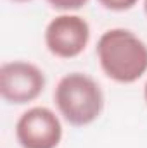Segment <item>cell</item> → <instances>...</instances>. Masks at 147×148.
Segmentation results:
<instances>
[{"mask_svg":"<svg viewBox=\"0 0 147 148\" xmlns=\"http://www.w3.org/2000/svg\"><path fill=\"white\" fill-rule=\"evenodd\" d=\"M97 57L104 74L116 83H135L147 71V45L130 29L106 31L97 41Z\"/></svg>","mask_w":147,"mask_h":148,"instance_id":"obj_1","label":"cell"},{"mask_svg":"<svg viewBox=\"0 0 147 148\" xmlns=\"http://www.w3.org/2000/svg\"><path fill=\"white\" fill-rule=\"evenodd\" d=\"M61 115L74 127L92 124L104 109V95L94 77L83 73H69L59 79L54 91Z\"/></svg>","mask_w":147,"mask_h":148,"instance_id":"obj_2","label":"cell"},{"mask_svg":"<svg viewBox=\"0 0 147 148\" xmlns=\"http://www.w3.org/2000/svg\"><path fill=\"white\" fill-rule=\"evenodd\" d=\"M45 88V74L24 60L5 62L0 67V95L7 103L24 105L37 100Z\"/></svg>","mask_w":147,"mask_h":148,"instance_id":"obj_3","label":"cell"},{"mask_svg":"<svg viewBox=\"0 0 147 148\" xmlns=\"http://www.w3.org/2000/svg\"><path fill=\"white\" fill-rule=\"evenodd\" d=\"M90 26L74 14H62L54 17L45 29V45L49 52L59 59L78 57L88 45Z\"/></svg>","mask_w":147,"mask_h":148,"instance_id":"obj_4","label":"cell"},{"mask_svg":"<svg viewBox=\"0 0 147 148\" xmlns=\"http://www.w3.org/2000/svg\"><path fill=\"white\" fill-rule=\"evenodd\" d=\"M16 138L21 148H57L62 140V126L50 109L33 107L17 119Z\"/></svg>","mask_w":147,"mask_h":148,"instance_id":"obj_5","label":"cell"},{"mask_svg":"<svg viewBox=\"0 0 147 148\" xmlns=\"http://www.w3.org/2000/svg\"><path fill=\"white\" fill-rule=\"evenodd\" d=\"M57 10H78L88 3V0H47Z\"/></svg>","mask_w":147,"mask_h":148,"instance_id":"obj_6","label":"cell"},{"mask_svg":"<svg viewBox=\"0 0 147 148\" xmlns=\"http://www.w3.org/2000/svg\"><path fill=\"white\" fill-rule=\"evenodd\" d=\"M101 5H104L106 9L109 10H116V12H121V10H128L132 9L139 0H99Z\"/></svg>","mask_w":147,"mask_h":148,"instance_id":"obj_7","label":"cell"},{"mask_svg":"<svg viewBox=\"0 0 147 148\" xmlns=\"http://www.w3.org/2000/svg\"><path fill=\"white\" fill-rule=\"evenodd\" d=\"M144 98H146V103H147V83H146V86H144Z\"/></svg>","mask_w":147,"mask_h":148,"instance_id":"obj_8","label":"cell"},{"mask_svg":"<svg viewBox=\"0 0 147 148\" xmlns=\"http://www.w3.org/2000/svg\"><path fill=\"white\" fill-rule=\"evenodd\" d=\"M144 7H146V14H147V0L144 2Z\"/></svg>","mask_w":147,"mask_h":148,"instance_id":"obj_9","label":"cell"},{"mask_svg":"<svg viewBox=\"0 0 147 148\" xmlns=\"http://www.w3.org/2000/svg\"><path fill=\"white\" fill-rule=\"evenodd\" d=\"M14 2H30V0H14Z\"/></svg>","mask_w":147,"mask_h":148,"instance_id":"obj_10","label":"cell"}]
</instances>
